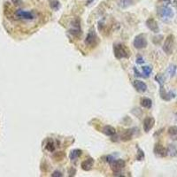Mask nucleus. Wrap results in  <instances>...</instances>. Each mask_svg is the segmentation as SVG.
Wrapping results in <instances>:
<instances>
[{"instance_id": "nucleus-26", "label": "nucleus", "mask_w": 177, "mask_h": 177, "mask_svg": "<svg viewBox=\"0 0 177 177\" xmlns=\"http://www.w3.org/2000/svg\"><path fill=\"white\" fill-rule=\"evenodd\" d=\"M175 72H176V66H171L168 68V73H169L170 76H174L175 75Z\"/></svg>"}, {"instance_id": "nucleus-22", "label": "nucleus", "mask_w": 177, "mask_h": 177, "mask_svg": "<svg viewBox=\"0 0 177 177\" xmlns=\"http://www.w3.org/2000/svg\"><path fill=\"white\" fill-rule=\"evenodd\" d=\"M142 69H143V72H144V74H145V75L146 77H148L151 74V72H152V68L151 66H143Z\"/></svg>"}, {"instance_id": "nucleus-2", "label": "nucleus", "mask_w": 177, "mask_h": 177, "mask_svg": "<svg viewBox=\"0 0 177 177\" xmlns=\"http://www.w3.org/2000/svg\"><path fill=\"white\" fill-rule=\"evenodd\" d=\"M174 45H175V36L174 35H168L165 40V43L163 44V50L167 54L171 55L174 50Z\"/></svg>"}, {"instance_id": "nucleus-10", "label": "nucleus", "mask_w": 177, "mask_h": 177, "mask_svg": "<svg viewBox=\"0 0 177 177\" xmlns=\"http://www.w3.org/2000/svg\"><path fill=\"white\" fill-rule=\"evenodd\" d=\"M146 26H147V28H148L151 31H152L153 33L160 32V28H159L158 22H157L153 18H149V19L146 20Z\"/></svg>"}, {"instance_id": "nucleus-30", "label": "nucleus", "mask_w": 177, "mask_h": 177, "mask_svg": "<svg viewBox=\"0 0 177 177\" xmlns=\"http://www.w3.org/2000/svg\"><path fill=\"white\" fill-rule=\"evenodd\" d=\"M114 160H115V158L113 157V155H109V156H107V157H106V161H107L109 164L113 163Z\"/></svg>"}, {"instance_id": "nucleus-29", "label": "nucleus", "mask_w": 177, "mask_h": 177, "mask_svg": "<svg viewBox=\"0 0 177 177\" xmlns=\"http://www.w3.org/2000/svg\"><path fill=\"white\" fill-rule=\"evenodd\" d=\"M51 176L52 177H62L63 176V174L60 172V171H54L52 174H51Z\"/></svg>"}, {"instance_id": "nucleus-25", "label": "nucleus", "mask_w": 177, "mask_h": 177, "mask_svg": "<svg viewBox=\"0 0 177 177\" xmlns=\"http://www.w3.org/2000/svg\"><path fill=\"white\" fill-rule=\"evenodd\" d=\"M144 159H145V153H144V151L140 148H138V152H137V156H136V160H143Z\"/></svg>"}, {"instance_id": "nucleus-1", "label": "nucleus", "mask_w": 177, "mask_h": 177, "mask_svg": "<svg viewBox=\"0 0 177 177\" xmlns=\"http://www.w3.org/2000/svg\"><path fill=\"white\" fill-rule=\"evenodd\" d=\"M113 52L115 58L118 60L127 59L130 56V50H129L121 44H116L113 45Z\"/></svg>"}, {"instance_id": "nucleus-31", "label": "nucleus", "mask_w": 177, "mask_h": 177, "mask_svg": "<svg viewBox=\"0 0 177 177\" xmlns=\"http://www.w3.org/2000/svg\"><path fill=\"white\" fill-rule=\"evenodd\" d=\"M145 62V60H144V59L142 58V57H138L137 59H136V63L137 64H143Z\"/></svg>"}, {"instance_id": "nucleus-24", "label": "nucleus", "mask_w": 177, "mask_h": 177, "mask_svg": "<svg viewBox=\"0 0 177 177\" xmlns=\"http://www.w3.org/2000/svg\"><path fill=\"white\" fill-rule=\"evenodd\" d=\"M53 158L55 159V160H62L65 158V154L63 151H60V152H56L53 156Z\"/></svg>"}, {"instance_id": "nucleus-20", "label": "nucleus", "mask_w": 177, "mask_h": 177, "mask_svg": "<svg viewBox=\"0 0 177 177\" xmlns=\"http://www.w3.org/2000/svg\"><path fill=\"white\" fill-rule=\"evenodd\" d=\"M167 154L174 157V156H176L177 155V150L176 148L173 145H169L168 149H167Z\"/></svg>"}, {"instance_id": "nucleus-33", "label": "nucleus", "mask_w": 177, "mask_h": 177, "mask_svg": "<svg viewBox=\"0 0 177 177\" xmlns=\"http://www.w3.org/2000/svg\"><path fill=\"white\" fill-rule=\"evenodd\" d=\"M13 2H14L15 5H20V0H13Z\"/></svg>"}, {"instance_id": "nucleus-34", "label": "nucleus", "mask_w": 177, "mask_h": 177, "mask_svg": "<svg viewBox=\"0 0 177 177\" xmlns=\"http://www.w3.org/2000/svg\"><path fill=\"white\" fill-rule=\"evenodd\" d=\"M94 0H87V3H86V5H90V3H92Z\"/></svg>"}, {"instance_id": "nucleus-4", "label": "nucleus", "mask_w": 177, "mask_h": 177, "mask_svg": "<svg viewBox=\"0 0 177 177\" xmlns=\"http://www.w3.org/2000/svg\"><path fill=\"white\" fill-rule=\"evenodd\" d=\"M158 14L163 20H168V19H172L174 17L173 10L170 7H168L167 5H164V6H161L160 8H159Z\"/></svg>"}, {"instance_id": "nucleus-9", "label": "nucleus", "mask_w": 177, "mask_h": 177, "mask_svg": "<svg viewBox=\"0 0 177 177\" xmlns=\"http://www.w3.org/2000/svg\"><path fill=\"white\" fill-rule=\"evenodd\" d=\"M153 151L155 153L156 156H159V157H161V158H164L167 155V149H166L163 145L158 143L156 144L155 146H154V149H153Z\"/></svg>"}, {"instance_id": "nucleus-18", "label": "nucleus", "mask_w": 177, "mask_h": 177, "mask_svg": "<svg viewBox=\"0 0 177 177\" xmlns=\"http://www.w3.org/2000/svg\"><path fill=\"white\" fill-rule=\"evenodd\" d=\"M49 5L55 12L60 8V3L59 0H49Z\"/></svg>"}, {"instance_id": "nucleus-5", "label": "nucleus", "mask_w": 177, "mask_h": 177, "mask_svg": "<svg viewBox=\"0 0 177 177\" xmlns=\"http://www.w3.org/2000/svg\"><path fill=\"white\" fill-rule=\"evenodd\" d=\"M15 16L18 19H21L25 20H32L35 19V15L33 12L24 11V10H17L15 12Z\"/></svg>"}, {"instance_id": "nucleus-23", "label": "nucleus", "mask_w": 177, "mask_h": 177, "mask_svg": "<svg viewBox=\"0 0 177 177\" xmlns=\"http://www.w3.org/2000/svg\"><path fill=\"white\" fill-rule=\"evenodd\" d=\"M131 3H132V0H121L119 5H120L121 7L125 8V7H128L129 5H130Z\"/></svg>"}, {"instance_id": "nucleus-35", "label": "nucleus", "mask_w": 177, "mask_h": 177, "mask_svg": "<svg viewBox=\"0 0 177 177\" xmlns=\"http://www.w3.org/2000/svg\"><path fill=\"white\" fill-rule=\"evenodd\" d=\"M173 4H174V5H175V7H177V0H174Z\"/></svg>"}, {"instance_id": "nucleus-19", "label": "nucleus", "mask_w": 177, "mask_h": 177, "mask_svg": "<svg viewBox=\"0 0 177 177\" xmlns=\"http://www.w3.org/2000/svg\"><path fill=\"white\" fill-rule=\"evenodd\" d=\"M168 135H169L173 139H177L176 127H170V128L168 129Z\"/></svg>"}, {"instance_id": "nucleus-15", "label": "nucleus", "mask_w": 177, "mask_h": 177, "mask_svg": "<svg viewBox=\"0 0 177 177\" xmlns=\"http://www.w3.org/2000/svg\"><path fill=\"white\" fill-rule=\"evenodd\" d=\"M102 132L108 136H113L116 134V130L112 126H105L102 129Z\"/></svg>"}, {"instance_id": "nucleus-21", "label": "nucleus", "mask_w": 177, "mask_h": 177, "mask_svg": "<svg viewBox=\"0 0 177 177\" xmlns=\"http://www.w3.org/2000/svg\"><path fill=\"white\" fill-rule=\"evenodd\" d=\"M45 149L48 151H50V152L54 151H55V145H54V143L52 141H49L48 143L46 144V145H45Z\"/></svg>"}, {"instance_id": "nucleus-12", "label": "nucleus", "mask_w": 177, "mask_h": 177, "mask_svg": "<svg viewBox=\"0 0 177 177\" xmlns=\"http://www.w3.org/2000/svg\"><path fill=\"white\" fill-rule=\"evenodd\" d=\"M133 86L134 88L140 93H144L147 90V85L146 83L139 80H135L133 81Z\"/></svg>"}, {"instance_id": "nucleus-28", "label": "nucleus", "mask_w": 177, "mask_h": 177, "mask_svg": "<svg viewBox=\"0 0 177 177\" xmlns=\"http://www.w3.org/2000/svg\"><path fill=\"white\" fill-rule=\"evenodd\" d=\"M155 80L160 83V86L161 85H163V83H164V78H163L161 75H156V76H155Z\"/></svg>"}, {"instance_id": "nucleus-11", "label": "nucleus", "mask_w": 177, "mask_h": 177, "mask_svg": "<svg viewBox=\"0 0 177 177\" xmlns=\"http://www.w3.org/2000/svg\"><path fill=\"white\" fill-rule=\"evenodd\" d=\"M155 125V120L152 117H147L145 118L144 121V130L145 132L148 133L151 131V129H152V128Z\"/></svg>"}, {"instance_id": "nucleus-27", "label": "nucleus", "mask_w": 177, "mask_h": 177, "mask_svg": "<svg viewBox=\"0 0 177 177\" xmlns=\"http://www.w3.org/2000/svg\"><path fill=\"white\" fill-rule=\"evenodd\" d=\"M75 174H76V169L75 168V167H71V168H69V170H68V175L70 177L72 176H75Z\"/></svg>"}, {"instance_id": "nucleus-14", "label": "nucleus", "mask_w": 177, "mask_h": 177, "mask_svg": "<svg viewBox=\"0 0 177 177\" xmlns=\"http://www.w3.org/2000/svg\"><path fill=\"white\" fill-rule=\"evenodd\" d=\"M132 137H133V131H132V129H126V130H124V131L121 133V139L123 142H127V141L131 140Z\"/></svg>"}, {"instance_id": "nucleus-13", "label": "nucleus", "mask_w": 177, "mask_h": 177, "mask_svg": "<svg viewBox=\"0 0 177 177\" xmlns=\"http://www.w3.org/2000/svg\"><path fill=\"white\" fill-rule=\"evenodd\" d=\"M94 164V160L92 158H89L85 160H83L81 164V167L82 168V170L84 171H90Z\"/></svg>"}, {"instance_id": "nucleus-3", "label": "nucleus", "mask_w": 177, "mask_h": 177, "mask_svg": "<svg viewBox=\"0 0 177 177\" xmlns=\"http://www.w3.org/2000/svg\"><path fill=\"white\" fill-rule=\"evenodd\" d=\"M133 44L135 46V48L136 49H144L147 46L148 44V42H147V39H146V35L145 34H140V35H137L135 39H134V42H133Z\"/></svg>"}, {"instance_id": "nucleus-6", "label": "nucleus", "mask_w": 177, "mask_h": 177, "mask_svg": "<svg viewBox=\"0 0 177 177\" xmlns=\"http://www.w3.org/2000/svg\"><path fill=\"white\" fill-rule=\"evenodd\" d=\"M71 27L72 29L69 30L70 34L74 36H81V21L79 19H75L72 23H71Z\"/></svg>"}, {"instance_id": "nucleus-32", "label": "nucleus", "mask_w": 177, "mask_h": 177, "mask_svg": "<svg viewBox=\"0 0 177 177\" xmlns=\"http://www.w3.org/2000/svg\"><path fill=\"white\" fill-rule=\"evenodd\" d=\"M134 72H135V74H136V76H138V77H143V75H140V73L138 72V70H137V69L134 68Z\"/></svg>"}, {"instance_id": "nucleus-7", "label": "nucleus", "mask_w": 177, "mask_h": 177, "mask_svg": "<svg viewBox=\"0 0 177 177\" xmlns=\"http://www.w3.org/2000/svg\"><path fill=\"white\" fill-rule=\"evenodd\" d=\"M110 165H111V168H112L113 173L118 174L125 167L126 163L123 160H116L113 161V163H111Z\"/></svg>"}, {"instance_id": "nucleus-17", "label": "nucleus", "mask_w": 177, "mask_h": 177, "mask_svg": "<svg viewBox=\"0 0 177 177\" xmlns=\"http://www.w3.org/2000/svg\"><path fill=\"white\" fill-rule=\"evenodd\" d=\"M81 153H82L81 150H78V149L73 150L70 152V154H69V158H70L71 160H77L80 157L81 155Z\"/></svg>"}, {"instance_id": "nucleus-16", "label": "nucleus", "mask_w": 177, "mask_h": 177, "mask_svg": "<svg viewBox=\"0 0 177 177\" xmlns=\"http://www.w3.org/2000/svg\"><path fill=\"white\" fill-rule=\"evenodd\" d=\"M140 104L144 108H146V109H150L152 106V101L149 97H142Z\"/></svg>"}, {"instance_id": "nucleus-8", "label": "nucleus", "mask_w": 177, "mask_h": 177, "mask_svg": "<svg viewBox=\"0 0 177 177\" xmlns=\"http://www.w3.org/2000/svg\"><path fill=\"white\" fill-rule=\"evenodd\" d=\"M97 40V35H96L95 31L92 29V30H90V32L88 33V35H87V36H86V38H85L84 43H85V44H86L87 46H90V47H91V46H93V45L96 44Z\"/></svg>"}]
</instances>
